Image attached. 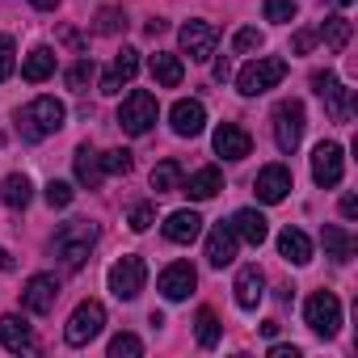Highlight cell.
<instances>
[{
    "instance_id": "cell-38",
    "label": "cell",
    "mask_w": 358,
    "mask_h": 358,
    "mask_svg": "<svg viewBox=\"0 0 358 358\" xmlns=\"http://www.w3.org/2000/svg\"><path fill=\"white\" fill-rule=\"evenodd\" d=\"M291 17H295V0H266V22L287 26Z\"/></svg>"
},
{
    "instance_id": "cell-6",
    "label": "cell",
    "mask_w": 358,
    "mask_h": 358,
    "mask_svg": "<svg viewBox=\"0 0 358 358\" xmlns=\"http://www.w3.org/2000/svg\"><path fill=\"white\" fill-rule=\"evenodd\" d=\"M101 329H106V308H101L97 299H85V303H76V312L68 316L64 341H68V345H89Z\"/></svg>"
},
{
    "instance_id": "cell-3",
    "label": "cell",
    "mask_w": 358,
    "mask_h": 358,
    "mask_svg": "<svg viewBox=\"0 0 358 358\" xmlns=\"http://www.w3.org/2000/svg\"><path fill=\"white\" fill-rule=\"evenodd\" d=\"M282 76H287V59H278V55H257L253 64L241 68L236 89H241L245 97H262V93H270L274 85H282Z\"/></svg>"
},
{
    "instance_id": "cell-7",
    "label": "cell",
    "mask_w": 358,
    "mask_h": 358,
    "mask_svg": "<svg viewBox=\"0 0 358 358\" xmlns=\"http://www.w3.org/2000/svg\"><path fill=\"white\" fill-rule=\"evenodd\" d=\"M106 282H110L114 299L131 303V299H135V295L143 291V282H148V266H143V257H118V262L110 266Z\"/></svg>"
},
{
    "instance_id": "cell-15",
    "label": "cell",
    "mask_w": 358,
    "mask_h": 358,
    "mask_svg": "<svg viewBox=\"0 0 358 358\" xmlns=\"http://www.w3.org/2000/svg\"><path fill=\"white\" fill-rule=\"evenodd\" d=\"M253 190H257V203H266V207L282 203V199L291 194V169H287V164H266V169L257 173Z\"/></svg>"
},
{
    "instance_id": "cell-11",
    "label": "cell",
    "mask_w": 358,
    "mask_h": 358,
    "mask_svg": "<svg viewBox=\"0 0 358 358\" xmlns=\"http://www.w3.org/2000/svg\"><path fill=\"white\" fill-rule=\"evenodd\" d=\"M156 287H160V295H164L169 303H182V299H190V291L199 287V270H194L190 262H173V266L160 270Z\"/></svg>"
},
{
    "instance_id": "cell-23",
    "label": "cell",
    "mask_w": 358,
    "mask_h": 358,
    "mask_svg": "<svg viewBox=\"0 0 358 358\" xmlns=\"http://www.w3.org/2000/svg\"><path fill=\"white\" fill-rule=\"evenodd\" d=\"M232 228H236V236H241L245 245H262V241L270 236V220H266L257 207L236 211V215H232Z\"/></svg>"
},
{
    "instance_id": "cell-5",
    "label": "cell",
    "mask_w": 358,
    "mask_h": 358,
    "mask_svg": "<svg viewBox=\"0 0 358 358\" xmlns=\"http://www.w3.org/2000/svg\"><path fill=\"white\" fill-rule=\"evenodd\" d=\"M156 114H160L156 97H152L148 89H135V93L122 101V110H118V127H122L127 135H148V131L156 127Z\"/></svg>"
},
{
    "instance_id": "cell-29",
    "label": "cell",
    "mask_w": 358,
    "mask_h": 358,
    "mask_svg": "<svg viewBox=\"0 0 358 358\" xmlns=\"http://www.w3.org/2000/svg\"><path fill=\"white\" fill-rule=\"evenodd\" d=\"M152 190H156V194L182 190V164H177V160H160V164L152 169Z\"/></svg>"
},
{
    "instance_id": "cell-19",
    "label": "cell",
    "mask_w": 358,
    "mask_h": 358,
    "mask_svg": "<svg viewBox=\"0 0 358 358\" xmlns=\"http://www.w3.org/2000/svg\"><path fill=\"white\" fill-rule=\"evenodd\" d=\"M236 245H241L236 228H232V224H215L211 236H207V262H211L215 270L232 266V262H236Z\"/></svg>"
},
{
    "instance_id": "cell-36",
    "label": "cell",
    "mask_w": 358,
    "mask_h": 358,
    "mask_svg": "<svg viewBox=\"0 0 358 358\" xmlns=\"http://www.w3.org/2000/svg\"><path fill=\"white\" fill-rule=\"evenodd\" d=\"M93 72H97V68H93V59H89V55H85V59H76V64L68 68V89H76V93H80V89L93 80Z\"/></svg>"
},
{
    "instance_id": "cell-21",
    "label": "cell",
    "mask_w": 358,
    "mask_h": 358,
    "mask_svg": "<svg viewBox=\"0 0 358 358\" xmlns=\"http://www.w3.org/2000/svg\"><path fill=\"white\" fill-rule=\"evenodd\" d=\"M164 236L173 245H194L203 236V215L199 211H173V215H164Z\"/></svg>"
},
{
    "instance_id": "cell-32",
    "label": "cell",
    "mask_w": 358,
    "mask_h": 358,
    "mask_svg": "<svg viewBox=\"0 0 358 358\" xmlns=\"http://www.w3.org/2000/svg\"><path fill=\"white\" fill-rule=\"evenodd\" d=\"M194 333H199V345H203V350L220 345V316H215L211 308H199V316H194Z\"/></svg>"
},
{
    "instance_id": "cell-14",
    "label": "cell",
    "mask_w": 358,
    "mask_h": 358,
    "mask_svg": "<svg viewBox=\"0 0 358 358\" xmlns=\"http://www.w3.org/2000/svg\"><path fill=\"white\" fill-rule=\"evenodd\" d=\"M169 122H173V131L182 135V139H194V135H203V127H207V106H203L199 97H182V101L169 110Z\"/></svg>"
},
{
    "instance_id": "cell-33",
    "label": "cell",
    "mask_w": 358,
    "mask_h": 358,
    "mask_svg": "<svg viewBox=\"0 0 358 358\" xmlns=\"http://www.w3.org/2000/svg\"><path fill=\"white\" fill-rule=\"evenodd\" d=\"M43 199L55 207V211H64V207H72V199H76V190L68 186V182H47V190H43Z\"/></svg>"
},
{
    "instance_id": "cell-9",
    "label": "cell",
    "mask_w": 358,
    "mask_h": 358,
    "mask_svg": "<svg viewBox=\"0 0 358 358\" xmlns=\"http://www.w3.org/2000/svg\"><path fill=\"white\" fill-rule=\"evenodd\" d=\"M177 43H182V55H190L194 64L211 59L215 55V43H220V30L211 22H186L177 30Z\"/></svg>"
},
{
    "instance_id": "cell-27",
    "label": "cell",
    "mask_w": 358,
    "mask_h": 358,
    "mask_svg": "<svg viewBox=\"0 0 358 358\" xmlns=\"http://www.w3.org/2000/svg\"><path fill=\"white\" fill-rule=\"evenodd\" d=\"M0 345L22 354V350H34V333L22 316H0Z\"/></svg>"
},
{
    "instance_id": "cell-37",
    "label": "cell",
    "mask_w": 358,
    "mask_h": 358,
    "mask_svg": "<svg viewBox=\"0 0 358 358\" xmlns=\"http://www.w3.org/2000/svg\"><path fill=\"white\" fill-rule=\"evenodd\" d=\"M13 68H17V47H13L9 34H0V80H9Z\"/></svg>"
},
{
    "instance_id": "cell-43",
    "label": "cell",
    "mask_w": 358,
    "mask_h": 358,
    "mask_svg": "<svg viewBox=\"0 0 358 358\" xmlns=\"http://www.w3.org/2000/svg\"><path fill=\"white\" fill-rule=\"evenodd\" d=\"M270 358H299V345H270Z\"/></svg>"
},
{
    "instance_id": "cell-35",
    "label": "cell",
    "mask_w": 358,
    "mask_h": 358,
    "mask_svg": "<svg viewBox=\"0 0 358 358\" xmlns=\"http://www.w3.org/2000/svg\"><path fill=\"white\" fill-rule=\"evenodd\" d=\"M232 51H236V55H253V51H262V30H253V26L236 30V38H232Z\"/></svg>"
},
{
    "instance_id": "cell-48",
    "label": "cell",
    "mask_w": 358,
    "mask_h": 358,
    "mask_svg": "<svg viewBox=\"0 0 358 358\" xmlns=\"http://www.w3.org/2000/svg\"><path fill=\"white\" fill-rule=\"evenodd\" d=\"M333 5H337V9H345V5H354V0H333Z\"/></svg>"
},
{
    "instance_id": "cell-28",
    "label": "cell",
    "mask_w": 358,
    "mask_h": 358,
    "mask_svg": "<svg viewBox=\"0 0 358 358\" xmlns=\"http://www.w3.org/2000/svg\"><path fill=\"white\" fill-rule=\"evenodd\" d=\"M51 72H55V51H51V47H34V51L22 59V76H26V80H34V85H38V80H47Z\"/></svg>"
},
{
    "instance_id": "cell-45",
    "label": "cell",
    "mask_w": 358,
    "mask_h": 358,
    "mask_svg": "<svg viewBox=\"0 0 358 358\" xmlns=\"http://www.w3.org/2000/svg\"><path fill=\"white\" fill-rule=\"evenodd\" d=\"M341 215H345V220H354V215H358V199H354V194H345V199H341Z\"/></svg>"
},
{
    "instance_id": "cell-34",
    "label": "cell",
    "mask_w": 358,
    "mask_h": 358,
    "mask_svg": "<svg viewBox=\"0 0 358 358\" xmlns=\"http://www.w3.org/2000/svg\"><path fill=\"white\" fill-rule=\"evenodd\" d=\"M135 354H143V341L135 333H118L110 341V358H135Z\"/></svg>"
},
{
    "instance_id": "cell-26",
    "label": "cell",
    "mask_w": 358,
    "mask_h": 358,
    "mask_svg": "<svg viewBox=\"0 0 358 358\" xmlns=\"http://www.w3.org/2000/svg\"><path fill=\"white\" fill-rule=\"evenodd\" d=\"M30 199H34V182H30L26 173H9L5 182H0V203H5V207L26 211V207H30Z\"/></svg>"
},
{
    "instance_id": "cell-1",
    "label": "cell",
    "mask_w": 358,
    "mask_h": 358,
    "mask_svg": "<svg viewBox=\"0 0 358 358\" xmlns=\"http://www.w3.org/2000/svg\"><path fill=\"white\" fill-rule=\"evenodd\" d=\"M93 245H97V224H93V220H72V224H64V228L55 232V241H51L55 257H64L68 270H80V266L89 262V253H93Z\"/></svg>"
},
{
    "instance_id": "cell-41",
    "label": "cell",
    "mask_w": 358,
    "mask_h": 358,
    "mask_svg": "<svg viewBox=\"0 0 358 358\" xmlns=\"http://www.w3.org/2000/svg\"><path fill=\"white\" fill-rule=\"evenodd\" d=\"M122 26H127L122 9H101V13H97V30H101V34H118Z\"/></svg>"
},
{
    "instance_id": "cell-13",
    "label": "cell",
    "mask_w": 358,
    "mask_h": 358,
    "mask_svg": "<svg viewBox=\"0 0 358 358\" xmlns=\"http://www.w3.org/2000/svg\"><path fill=\"white\" fill-rule=\"evenodd\" d=\"M312 89H316V97L329 106L333 122H345V118H350V89H345L333 72H312Z\"/></svg>"
},
{
    "instance_id": "cell-20",
    "label": "cell",
    "mask_w": 358,
    "mask_h": 358,
    "mask_svg": "<svg viewBox=\"0 0 358 358\" xmlns=\"http://www.w3.org/2000/svg\"><path fill=\"white\" fill-rule=\"evenodd\" d=\"M72 169H76V182H80L85 190H97V186L106 182L101 152H97V148H89V143H80V148H76V156H72Z\"/></svg>"
},
{
    "instance_id": "cell-2",
    "label": "cell",
    "mask_w": 358,
    "mask_h": 358,
    "mask_svg": "<svg viewBox=\"0 0 358 358\" xmlns=\"http://www.w3.org/2000/svg\"><path fill=\"white\" fill-rule=\"evenodd\" d=\"M64 118H68V106L59 97H34L26 110H17V131L26 139H47L64 127Z\"/></svg>"
},
{
    "instance_id": "cell-44",
    "label": "cell",
    "mask_w": 358,
    "mask_h": 358,
    "mask_svg": "<svg viewBox=\"0 0 358 358\" xmlns=\"http://www.w3.org/2000/svg\"><path fill=\"white\" fill-rule=\"evenodd\" d=\"M232 76V59L224 55V59H215V80H228Z\"/></svg>"
},
{
    "instance_id": "cell-16",
    "label": "cell",
    "mask_w": 358,
    "mask_h": 358,
    "mask_svg": "<svg viewBox=\"0 0 358 358\" xmlns=\"http://www.w3.org/2000/svg\"><path fill=\"white\" fill-rule=\"evenodd\" d=\"M211 143H215V156H224V160H245V156L253 152V139H249V131H245V127H236V122H224V127H215Z\"/></svg>"
},
{
    "instance_id": "cell-4",
    "label": "cell",
    "mask_w": 358,
    "mask_h": 358,
    "mask_svg": "<svg viewBox=\"0 0 358 358\" xmlns=\"http://www.w3.org/2000/svg\"><path fill=\"white\" fill-rule=\"evenodd\" d=\"M303 127H308V114H303V101H278L274 106V143H278V152H295L299 148V139H303Z\"/></svg>"
},
{
    "instance_id": "cell-10",
    "label": "cell",
    "mask_w": 358,
    "mask_h": 358,
    "mask_svg": "<svg viewBox=\"0 0 358 358\" xmlns=\"http://www.w3.org/2000/svg\"><path fill=\"white\" fill-rule=\"evenodd\" d=\"M341 173H345V152H341V143H333V139L316 143V152H312V182L329 190V186L341 182Z\"/></svg>"
},
{
    "instance_id": "cell-40",
    "label": "cell",
    "mask_w": 358,
    "mask_h": 358,
    "mask_svg": "<svg viewBox=\"0 0 358 358\" xmlns=\"http://www.w3.org/2000/svg\"><path fill=\"white\" fill-rule=\"evenodd\" d=\"M127 224H131L135 232H148V228L156 224V207H152V203H135V207H131V220H127Z\"/></svg>"
},
{
    "instance_id": "cell-24",
    "label": "cell",
    "mask_w": 358,
    "mask_h": 358,
    "mask_svg": "<svg viewBox=\"0 0 358 358\" xmlns=\"http://www.w3.org/2000/svg\"><path fill=\"white\" fill-rule=\"evenodd\" d=\"M148 72H152V80L164 85V89H177V85H182V76H186L182 55H169V51H156V55L148 59Z\"/></svg>"
},
{
    "instance_id": "cell-46",
    "label": "cell",
    "mask_w": 358,
    "mask_h": 358,
    "mask_svg": "<svg viewBox=\"0 0 358 358\" xmlns=\"http://www.w3.org/2000/svg\"><path fill=\"white\" fill-rule=\"evenodd\" d=\"M34 9H43V13H51V9H59V0H30Z\"/></svg>"
},
{
    "instance_id": "cell-42",
    "label": "cell",
    "mask_w": 358,
    "mask_h": 358,
    "mask_svg": "<svg viewBox=\"0 0 358 358\" xmlns=\"http://www.w3.org/2000/svg\"><path fill=\"white\" fill-rule=\"evenodd\" d=\"M316 43H320V38H316V30H299V34L291 38V51H295V55H303V51H312Z\"/></svg>"
},
{
    "instance_id": "cell-22",
    "label": "cell",
    "mask_w": 358,
    "mask_h": 358,
    "mask_svg": "<svg viewBox=\"0 0 358 358\" xmlns=\"http://www.w3.org/2000/svg\"><path fill=\"white\" fill-rule=\"evenodd\" d=\"M182 190H186L194 203H207V199H215V194L224 190V173H220L215 164H207V169L190 173V182H182Z\"/></svg>"
},
{
    "instance_id": "cell-25",
    "label": "cell",
    "mask_w": 358,
    "mask_h": 358,
    "mask_svg": "<svg viewBox=\"0 0 358 358\" xmlns=\"http://www.w3.org/2000/svg\"><path fill=\"white\" fill-rule=\"evenodd\" d=\"M278 253H282V262H291V266H308V262H312V241H308V232L282 228V232H278Z\"/></svg>"
},
{
    "instance_id": "cell-39",
    "label": "cell",
    "mask_w": 358,
    "mask_h": 358,
    "mask_svg": "<svg viewBox=\"0 0 358 358\" xmlns=\"http://www.w3.org/2000/svg\"><path fill=\"white\" fill-rule=\"evenodd\" d=\"M101 164H106V173H122V177H127L135 160H131V152H127V148H114V152H106V156H101Z\"/></svg>"
},
{
    "instance_id": "cell-47",
    "label": "cell",
    "mask_w": 358,
    "mask_h": 358,
    "mask_svg": "<svg viewBox=\"0 0 358 358\" xmlns=\"http://www.w3.org/2000/svg\"><path fill=\"white\" fill-rule=\"evenodd\" d=\"M0 270H9V253L5 249H0Z\"/></svg>"
},
{
    "instance_id": "cell-18",
    "label": "cell",
    "mask_w": 358,
    "mask_h": 358,
    "mask_svg": "<svg viewBox=\"0 0 358 358\" xmlns=\"http://www.w3.org/2000/svg\"><path fill=\"white\" fill-rule=\"evenodd\" d=\"M135 72H139V51L135 47H122L118 55H114V64H110V72L101 76V93H122V85H131L135 80Z\"/></svg>"
},
{
    "instance_id": "cell-12",
    "label": "cell",
    "mask_w": 358,
    "mask_h": 358,
    "mask_svg": "<svg viewBox=\"0 0 358 358\" xmlns=\"http://www.w3.org/2000/svg\"><path fill=\"white\" fill-rule=\"evenodd\" d=\"M55 299H59L55 274H34V278H26V287H22V308H26V312L47 316V312H55Z\"/></svg>"
},
{
    "instance_id": "cell-8",
    "label": "cell",
    "mask_w": 358,
    "mask_h": 358,
    "mask_svg": "<svg viewBox=\"0 0 358 358\" xmlns=\"http://www.w3.org/2000/svg\"><path fill=\"white\" fill-rule=\"evenodd\" d=\"M303 320H308L312 333L333 337V333L341 329V299H337L333 291H316V295L303 303Z\"/></svg>"
},
{
    "instance_id": "cell-31",
    "label": "cell",
    "mask_w": 358,
    "mask_h": 358,
    "mask_svg": "<svg viewBox=\"0 0 358 358\" xmlns=\"http://www.w3.org/2000/svg\"><path fill=\"white\" fill-rule=\"evenodd\" d=\"M324 257L350 262V257H354V236H350L345 228H324Z\"/></svg>"
},
{
    "instance_id": "cell-17",
    "label": "cell",
    "mask_w": 358,
    "mask_h": 358,
    "mask_svg": "<svg viewBox=\"0 0 358 358\" xmlns=\"http://www.w3.org/2000/svg\"><path fill=\"white\" fill-rule=\"evenodd\" d=\"M232 291H236V308L253 312V308L266 299V274H262V266H241Z\"/></svg>"
},
{
    "instance_id": "cell-30",
    "label": "cell",
    "mask_w": 358,
    "mask_h": 358,
    "mask_svg": "<svg viewBox=\"0 0 358 358\" xmlns=\"http://www.w3.org/2000/svg\"><path fill=\"white\" fill-rule=\"evenodd\" d=\"M316 38H320L329 51H341V47L350 43V22H345V17H329V22L316 26Z\"/></svg>"
}]
</instances>
